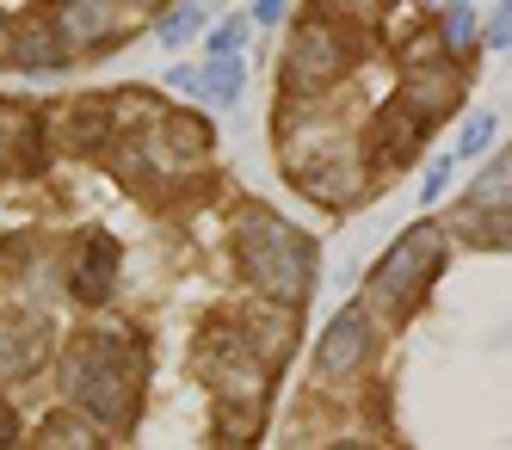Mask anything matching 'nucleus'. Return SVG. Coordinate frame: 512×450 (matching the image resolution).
Segmentation results:
<instances>
[{
    "label": "nucleus",
    "mask_w": 512,
    "mask_h": 450,
    "mask_svg": "<svg viewBox=\"0 0 512 450\" xmlns=\"http://www.w3.org/2000/svg\"><path fill=\"white\" fill-rule=\"evenodd\" d=\"M198 31H204V7H173V13L161 19V44L179 50V44H186V37H198Z\"/></svg>",
    "instance_id": "14"
},
{
    "label": "nucleus",
    "mask_w": 512,
    "mask_h": 450,
    "mask_svg": "<svg viewBox=\"0 0 512 450\" xmlns=\"http://www.w3.org/2000/svg\"><path fill=\"white\" fill-rule=\"evenodd\" d=\"M475 37H482V25H475V0H457V7H445V50H469Z\"/></svg>",
    "instance_id": "13"
},
{
    "label": "nucleus",
    "mask_w": 512,
    "mask_h": 450,
    "mask_svg": "<svg viewBox=\"0 0 512 450\" xmlns=\"http://www.w3.org/2000/svg\"><path fill=\"white\" fill-rule=\"evenodd\" d=\"M13 432H19V426H13V414H7V407H0V444H7Z\"/></svg>",
    "instance_id": "21"
},
{
    "label": "nucleus",
    "mask_w": 512,
    "mask_h": 450,
    "mask_svg": "<svg viewBox=\"0 0 512 450\" xmlns=\"http://www.w3.org/2000/svg\"><path fill=\"white\" fill-rule=\"evenodd\" d=\"M377 352V327H371V315L364 309H340L334 321H327V333H321V346H315V377L321 383H340V377H352V370Z\"/></svg>",
    "instance_id": "5"
},
{
    "label": "nucleus",
    "mask_w": 512,
    "mask_h": 450,
    "mask_svg": "<svg viewBox=\"0 0 512 450\" xmlns=\"http://www.w3.org/2000/svg\"><path fill=\"white\" fill-rule=\"evenodd\" d=\"M426 7H432V13H445V7H457V0H426Z\"/></svg>",
    "instance_id": "23"
},
{
    "label": "nucleus",
    "mask_w": 512,
    "mask_h": 450,
    "mask_svg": "<svg viewBox=\"0 0 512 450\" xmlns=\"http://www.w3.org/2000/svg\"><path fill=\"white\" fill-rule=\"evenodd\" d=\"M235 247H241V272L260 284L272 303H290L297 309L303 296H309V284H315V247H309V235H297L290 222H278V216H247L241 229H235Z\"/></svg>",
    "instance_id": "1"
},
{
    "label": "nucleus",
    "mask_w": 512,
    "mask_h": 450,
    "mask_svg": "<svg viewBox=\"0 0 512 450\" xmlns=\"http://www.w3.org/2000/svg\"><path fill=\"white\" fill-rule=\"evenodd\" d=\"M44 340H50V327L44 315H7V327H0V377H31V370L44 364Z\"/></svg>",
    "instance_id": "7"
},
{
    "label": "nucleus",
    "mask_w": 512,
    "mask_h": 450,
    "mask_svg": "<svg viewBox=\"0 0 512 450\" xmlns=\"http://www.w3.org/2000/svg\"><path fill=\"white\" fill-rule=\"evenodd\" d=\"M463 204H512V155H500L482 179H475Z\"/></svg>",
    "instance_id": "11"
},
{
    "label": "nucleus",
    "mask_w": 512,
    "mask_h": 450,
    "mask_svg": "<svg viewBox=\"0 0 512 450\" xmlns=\"http://www.w3.org/2000/svg\"><path fill=\"white\" fill-rule=\"evenodd\" d=\"M44 438H81V444H87L93 432H87L81 420H50V426H44Z\"/></svg>",
    "instance_id": "20"
},
{
    "label": "nucleus",
    "mask_w": 512,
    "mask_h": 450,
    "mask_svg": "<svg viewBox=\"0 0 512 450\" xmlns=\"http://www.w3.org/2000/svg\"><path fill=\"white\" fill-rule=\"evenodd\" d=\"M438 259H445V235H438L432 222H414V229L383 253V266L371 272V303H383V309H395V315H408L420 296H426V284H432V272H438Z\"/></svg>",
    "instance_id": "3"
},
{
    "label": "nucleus",
    "mask_w": 512,
    "mask_h": 450,
    "mask_svg": "<svg viewBox=\"0 0 512 450\" xmlns=\"http://www.w3.org/2000/svg\"><path fill=\"white\" fill-rule=\"evenodd\" d=\"M290 13V0H253V25H278Z\"/></svg>",
    "instance_id": "19"
},
{
    "label": "nucleus",
    "mask_w": 512,
    "mask_h": 450,
    "mask_svg": "<svg viewBox=\"0 0 512 450\" xmlns=\"http://www.w3.org/2000/svg\"><path fill=\"white\" fill-rule=\"evenodd\" d=\"M105 130H112V111H105L99 99H93V105H81L75 118H68V142H75V148H99V142H105Z\"/></svg>",
    "instance_id": "12"
},
{
    "label": "nucleus",
    "mask_w": 512,
    "mask_h": 450,
    "mask_svg": "<svg viewBox=\"0 0 512 450\" xmlns=\"http://www.w3.org/2000/svg\"><path fill=\"white\" fill-rule=\"evenodd\" d=\"M62 31H44V25H31V31H13V62L25 68H62V44H56Z\"/></svg>",
    "instance_id": "10"
},
{
    "label": "nucleus",
    "mask_w": 512,
    "mask_h": 450,
    "mask_svg": "<svg viewBox=\"0 0 512 450\" xmlns=\"http://www.w3.org/2000/svg\"><path fill=\"white\" fill-rule=\"evenodd\" d=\"M488 44H494V50H512V0H500V13H494V25H488Z\"/></svg>",
    "instance_id": "18"
},
{
    "label": "nucleus",
    "mask_w": 512,
    "mask_h": 450,
    "mask_svg": "<svg viewBox=\"0 0 512 450\" xmlns=\"http://www.w3.org/2000/svg\"><path fill=\"white\" fill-rule=\"evenodd\" d=\"M112 278H118V247L105 235H87V247H75V296L81 303H105Z\"/></svg>",
    "instance_id": "8"
},
{
    "label": "nucleus",
    "mask_w": 512,
    "mask_h": 450,
    "mask_svg": "<svg viewBox=\"0 0 512 450\" xmlns=\"http://www.w3.org/2000/svg\"><path fill=\"white\" fill-rule=\"evenodd\" d=\"M13 50V31H7V19H0V56H7Z\"/></svg>",
    "instance_id": "22"
},
{
    "label": "nucleus",
    "mask_w": 512,
    "mask_h": 450,
    "mask_svg": "<svg viewBox=\"0 0 512 450\" xmlns=\"http://www.w3.org/2000/svg\"><path fill=\"white\" fill-rule=\"evenodd\" d=\"M241 37H247V19H223L210 31V50H241Z\"/></svg>",
    "instance_id": "17"
},
{
    "label": "nucleus",
    "mask_w": 512,
    "mask_h": 450,
    "mask_svg": "<svg viewBox=\"0 0 512 450\" xmlns=\"http://www.w3.org/2000/svg\"><path fill=\"white\" fill-rule=\"evenodd\" d=\"M488 142H494V111H475V118H463V130H457V155H488Z\"/></svg>",
    "instance_id": "15"
},
{
    "label": "nucleus",
    "mask_w": 512,
    "mask_h": 450,
    "mask_svg": "<svg viewBox=\"0 0 512 450\" xmlns=\"http://www.w3.org/2000/svg\"><path fill=\"white\" fill-rule=\"evenodd\" d=\"M56 31H62L68 50H99V44H112L124 31V7L118 0H62Z\"/></svg>",
    "instance_id": "6"
},
{
    "label": "nucleus",
    "mask_w": 512,
    "mask_h": 450,
    "mask_svg": "<svg viewBox=\"0 0 512 450\" xmlns=\"http://www.w3.org/2000/svg\"><path fill=\"white\" fill-rule=\"evenodd\" d=\"M451 161H457V155H438V161L426 167V179H420V204H432L438 192H445V179H451Z\"/></svg>",
    "instance_id": "16"
},
{
    "label": "nucleus",
    "mask_w": 512,
    "mask_h": 450,
    "mask_svg": "<svg viewBox=\"0 0 512 450\" xmlns=\"http://www.w3.org/2000/svg\"><path fill=\"white\" fill-rule=\"evenodd\" d=\"M68 395H75L93 420L124 426L130 407H136L130 340H118V333H81V340L68 346Z\"/></svg>",
    "instance_id": "2"
},
{
    "label": "nucleus",
    "mask_w": 512,
    "mask_h": 450,
    "mask_svg": "<svg viewBox=\"0 0 512 450\" xmlns=\"http://www.w3.org/2000/svg\"><path fill=\"white\" fill-rule=\"evenodd\" d=\"M340 68H346V37H340V25L309 19V25L297 31V44H290L284 87H290V93H321Z\"/></svg>",
    "instance_id": "4"
},
{
    "label": "nucleus",
    "mask_w": 512,
    "mask_h": 450,
    "mask_svg": "<svg viewBox=\"0 0 512 450\" xmlns=\"http://www.w3.org/2000/svg\"><path fill=\"white\" fill-rule=\"evenodd\" d=\"M204 99H210V105H235V99H241V50H210Z\"/></svg>",
    "instance_id": "9"
}]
</instances>
